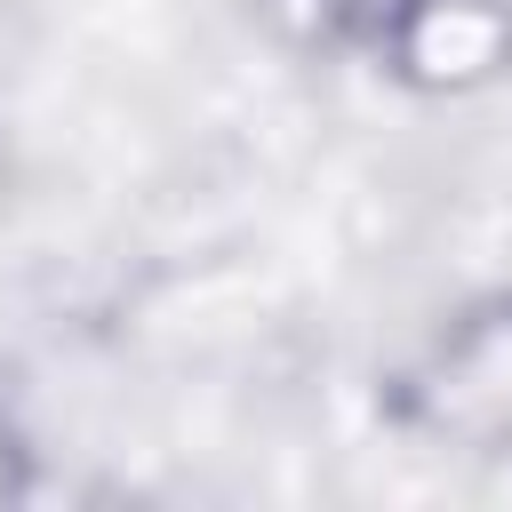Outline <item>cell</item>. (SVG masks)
Returning a JSON list of instances; mask_svg holds the SVG:
<instances>
[{"label":"cell","instance_id":"obj_1","mask_svg":"<svg viewBox=\"0 0 512 512\" xmlns=\"http://www.w3.org/2000/svg\"><path fill=\"white\" fill-rule=\"evenodd\" d=\"M400 416L416 440L456 456L512 448V288L464 304L400 376Z\"/></svg>","mask_w":512,"mask_h":512},{"label":"cell","instance_id":"obj_2","mask_svg":"<svg viewBox=\"0 0 512 512\" xmlns=\"http://www.w3.org/2000/svg\"><path fill=\"white\" fill-rule=\"evenodd\" d=\"M368 56L416 96H472L512 72V0H392Z\"/></svg>","mask_w":512,"mask_h":512},{"label":"cell","instance_id":"obj_3","mask_svg":"<svg viewBox=\"0 0 512 512\" xmlns=\"http://www.w3.org/2000/svg\"><path fill=\"white\" fill-rule=\"evenodd\" d=\"M392 0H256V16L272 24V40L288 48H376V24H384Z\"/></svg>","mask_w":512,"mask_h":512},{"label":"cell","instance_id":"obj_4","mask_svg":"<svg viewBox=\"0 0 512 512\" xmlns=\"http://www.w3.org/2000/svg\"><path fill=\"white\" fill-rule=\"evenodd\" d=\"M16 496H32V448H24V432L0 416V504H16Z\"/></svg>","mask_w":512,"mask_h":512},{"label":"cell","instance_id":"obj_5","mask_svg":"<svg viewBox=\"0 0 512 512\" xmlns=\"http://www.w3.org/2000/svg\"><path fill=\"white\" fill-rule=\"evenodd\" d=\"M8 200H16V136L0 128V216H8Z\"/></svg>","mask_w":512,"mask_h":512}]
</instances>
